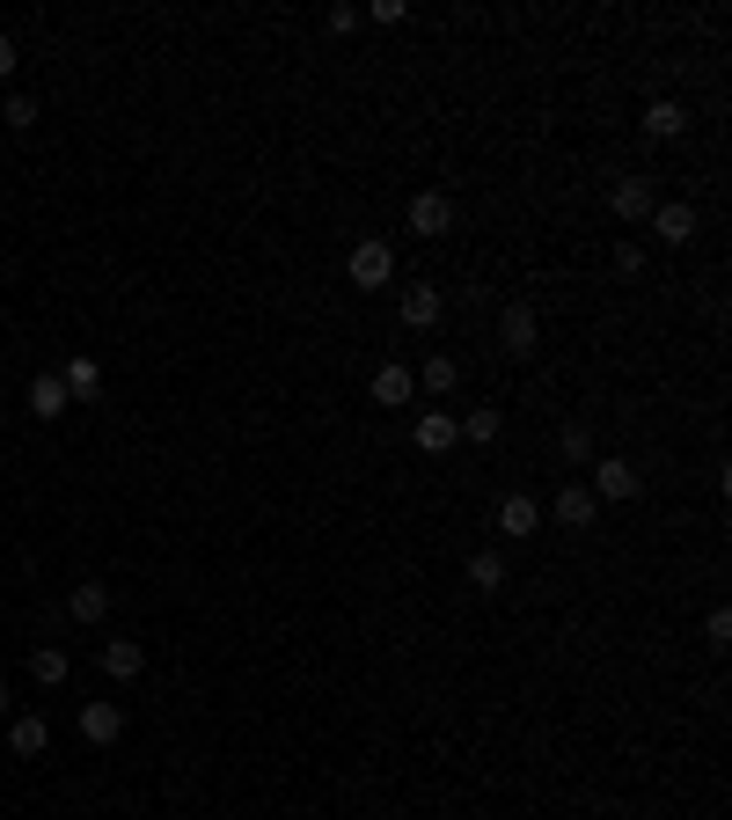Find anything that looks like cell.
Segmentation results:
<instances>
[{
  "instance_id": "cell-1",
  "label": "cell",
  "mask_w": 732,
  "mask_h": 820,
  "mask_svg": "<svg viewBox=\"0 0 732 820\" xmlns=\"http://www.w3.org/2000/svg\"><path fill=\"white\" fill-rule=\"evenodd\" d=\"M586 469H593V483H586V491H593L601 506H623V499H637V491H645V477H637L630 461H615V455H609V461L593 455Z\"/></svg>"
},
{
  "instance_id": "cell-2",
  "label": "cell",
  "mask_w": 732,
  "mask_h": 820,
  "mask_svg": "<svg viewBox=\"0 0 732 820\" xmlns=\"http://www.w3.org/2000/svg\"><path fill=\"white\" fill-rule=\"evenodd\" d=\"M344 279H352V286H389L395 279V249L389 242H359V249H352V257H344Z\"/></svg>"
},
{
  "instance_id": "cell-3",
  "label": "cell",
  "mask_w": 732,
  "mask_h": 820,
  "mask_svg": "<svg viewBox=\"0 0 732 820\" xmlns=\"http://www.w3.org/2000/svg\"><path fill=\"white\" fill-rule=\"evenodd\" d=\"M498 338H506V352H512V360H528V352L542 344L535 308H528V301H506V308H498Z\"/></svg>"
},
{
  "instance_id": "cell-4",
  "label": "cell",
  "mask_w": 732,
  "mask_h": 820,
  "mask_svg": "<svg viewBox=\"0 0 732 820\" xmlns=\"http://www.w3.org/2000/svg\"><path fill=\"white\" fill-rule=\"evenodd\" d=\"M696 227H704V220H696V206H682V198H674V206H652V235L666 242V249H688Z\"/></svg>"
},
{
  "instance_id": "cell-5",
  "label": "cell",
  "mask_w": 732,
  "mask_h": 820,
  "mask_svg": "<svg viewBox=\"0 0 732 820\" xmlns=\"http://www.w3.org/2000/svg\"><path fill=\"white\" fill-rule=\"evenodd\" d=\"M535 528H542V506L528 499V491H506V499H498V535H512V542H528Z\"/></svg>"
},
{
  "instance_id": "cell-6",
  "label": "cell",
  "mask_w": 732,
  "mask_h": 820,
  "mask_svg": "<svg viewBox=\"0 0 732 820\" xmlns=\"http://www.w3.org/2000/svg\"><path fill=\"white\" fill-rule=\"evenodd\" d=\"M454 227V198L447 191H417L411 198V235H447Z\"/></svg>"
},
{
  "instance_id": "cell-7",
  "label": "cell",
  "mask_w": 732,
  "mask_h": 820,
  "mask_svg": "<svg viewBox=\"0 0 732 820\" xmlns=\"http://www.w3.org/2000/svg\"><path fill=\"white\" fill-rule=\"evenodd\" d=\"M81 740L118 748V740H125V711H118V703H81Z\"/></svg>"
},
{
  "instance_id": "cell-8",
  "label": "cell",
  "mask_w": 732,
  "mask_h": 820,
  "mask_svg": "<svg viewBox=\"0 0 732 820\" xmlns=\"http://www.w3.org/2000/svg\"><path fill=\"white\" fill-rule=\"evenodd\" d=\"M609 206H615L623 220H652V206H659V198H652V176H615Z\"/></svg>"
},
{
  "instance_id": "cell-9",
  "label": "cell",
  "mask_w": 732,
  "mask_h": 820,
  "mask_svg": "<svg viewBox=\"0 0 732 820\" xmlns=\"http://www.w3.org/2000/svg\"><path fill=\"white\" fill-rule=\"evenodd\" d=\"M395 315H403V330H433L439 315H447V301H439V286H411L395 301Z\"/></svg>"
},
{
  "instance_id": "cell-10",
  "label": "cell",
  "mask_w": 732,
  "mask_h": 820,
  "mask_svg": "<svg viewBox=\"0 0 732 820\" xmlns=\"http://www.w3.org/2000/svg\"><path fill=\"white\" fill-rule=\"evenodd\" d=\"M645 132H652V140H682L688 132V103H674V96L645 103Z\"/></svg>"
},
{
  "instance_id": "cell-11",
  "label": "cell",
  "mask_w": 732,
  "mask_h": 820,
  "mask_svg": "<svg viewBox=\"0 0 732 820\" xmlns=\"http://www.w3.org/2000/svg\"><path fill=\"white\" fill-rule=\"evenodd\" d=\"M411 396H417V374H411V366H381V374H374V403H381V410H403Z\"/></svg>"
},
{
  "instance_id": "cell-12",
  "label": "cell",
  "mask_w": 732,
  "mask_h": 820,
  "mask_svg": "<svg viewBox=\"0 0 732 820\" xmlns=\"http://www.w3.org/2000/svg\"><path fill=\"white\" fill-rule=\"evenodd\" d=\"M593 513H601V499H593L586 483H564L557 491V520L564 528H593Z\"/></svg>"
},
{
  "instance_id": "cell-13",
  "label": "cell",
  "mask_w": 732,
  "mask_h": 820,
  "mask_svg": "<svg viewBox=\"0 0 732 820\" xmlns=\"http://www.w3.org/2000/svg\"><path fill=\"white\" fill-rule=\"evenodd\" d=\"M67 616H73V623H103V616H110V586L81 579V586L67 594Z\"/></svg>"
},
{
  "instance_id": "cell-14",
  "label": "cell",
  "mask_w": 732,
  "mask_h": 820,
  "mask_svg": "<svg viewBox=\"0 0 732 820\" xmlns=\"http://www.w3.org/2000/svg\"><path fill=\"white\" fill-rule=\"evenodd\" d=\"M140 667H146V652L132 645V637H110V645H103V675L110 681H140Z\"/></svg>"
},
{
  "instance_id": "cell-15",
  "label": "cell",
  "mask_w": 732,
  "mask_h": 820,
  "mask_svg": "<svg viewBox=\"0 0 732 820\" xmlns=\"http://www.w3.org/2000/svg\"><path fill=\"white\" fill-rule=\"evenodd\" d=\"M8 748L23 754V762H29V754H45V748H51V725L37 718V711H23V718L8 725Z\"/></svg>"
},
{
  "instance_id": "cell-16",
  "label": "cell",
  "mask_w": 732,
  "mask_h": 820,
  "mask_svg": "<svg viewBox=\"0 0 732 820\" xmlns=\"http://www.w3.org/2000/svg\"><path fill=\"white\" fill-rule=\"evenodd\" d=\"M454 418H447V410H425V418H417V447H425V455H447V447H454Z\"/></svg>"
},
{
  "instance_id": "cell-17",
  "label": "cell",
  "mask_w": 732,
  "mask_h": 820,
  "mask_svg": "<svg viewBox=\"0 0 732 820\" xmlns=\"http://www.w3.org/2000/svg\"><path fill=\"white\" fill-rule=\"evenodd\" d=\"M469 586H476V594H498V586H506V557L476 550V557H469Z\"/></svg>"
},
{
  "instance_id": "cell-18",
  "label": "cell",
  "mask_w": 732,
  "mask_h": 820,
  "mask_svg": "<svg viewBox=\"0 0 732 820\" xmlns=\"http://www.w3.org/2000/svg\"><path fill=\"white\" fill-rule=\"evenodd\" d=\"M29 675H37V689H59L73 667H67V652H59V645H37V652H29Z\"/></svg>"
},
{
  "instance_id": "cell-19",
  "label": "cell",
  "mask_w": 732,
  "mask_h": 820,
  "mask_svg": "<svg viewBox=\"0 0 732 820\" xmlns=\"http://www.w3.org/2000/svg\"><path fill=\"white\" fill-rule=\"evenodd\" d=\"M29 410H37V418H59V410H67V382H59V374H37V382H29Z\"/></svg>"
},
{
  "instance_id": "cell-20",
  "label": "cell",
  "mask_w": 732,
  "mask_h": 820,
  "mask_svg": "<svg viewBox=\"0 0 732 820\" xmlns=\"http://www.w3.org/2000/svg\"><path fill=\"white\" fill-rule=\"evenodd\" d=\"M557 455L571 461V469H586V461H593V425H579V418H571V425L557 433Z\"/></svg>"
},
{
  "instance_id": "cell-21",
  "label": "cell",
  "mask_w": 732,
  "mask_h": 820,
  "mask_svg": "<svg viewBox=\"0 0 732 820\" xmlns=\"http://www.w3.org/2000/svg\"><path fill=\"white\" fill-rule=\"evenodd\" d=\"M454 433H462V440H476V447H491V440L506 433V418H498V410H469V418L454 425Z\"/></svg>"
},
{
  "instance_id": "cell-22",
  "label": "cell",
  "mask_w": 732,
  "mask_h": 820,
  "mask_svg": "<svg viewBox=\"0 0 732 820\" xmlns=\"http://www.w3.org/2000/svg\"><path fill=\"white\" fill-rule=\"evenodd\" d=\"M454 382H462V366L454 360H425L417 366V388H433V396H454Z\"/></svg>"
},
{
  "instance_id": "cell-23",
  "label": "cell",
  "mask_w": 732,
  "mask_h": 820,
  "mask_svg": "<svg viewBox=\"0 0 732 820\" xmlns=\"http://www.w3.org/2000/svg\"><path fill=\"white\" fill-rule=\"evenodd\" d=\"M59 382H67V396H96V388H103V366H96V360H73Z\"/></svg>"
},
{
  "instance_id": "cell-24",
  "label": "cell",
  "mask_w": 732,
  "mask_h": 820,
  "mask_svg": "<svg viewBox=\"0 0 732 820\" xmlns=\"http://www.w3.org/2000/svg\"><path fill=\"white\" fill-rule=\"evenodd\" d=\"M0 118L15 125V132H29V125H37V96H8V110H0Z\"/></svg>"
},
{
  "instance_id": "cell-25",
  "label": "cell",
  "mask_w": 732,
  "mask_h": 820,
  "mask_svg": "<svg viewBox=\"0 0 732 820\" xmlns=\"http://www.w3.org/2000/svg\"><path fill=\"white\" fill-rule=\"evenodd\" d=\"M615 271H623V279H637V271H645V249H637V242H623V249H615Z\"/></svg>"
},
{
  "instance_id": "cell-26",
  "label": "cell",
  "mask_w": 732,
  "mask_h": 820,
  "mask_svg": "<svg viewBox=\"0 0 732 820\" xmlns=\"http://www.w3.org/2000/svg\"><path fill=\"white\" fill-rule=\"evenodd\" d=\"M704 637H710V645H725V637H732V616H725V608H710V623H704Z\"/></svg>"
},
{
  "instance_id": "cell-27",
  "label": "cell",
  "mask_w": 732,
  "mask_h": 820,
  "mask_svg": "<svg viewBox=\"0 0 732 820\" xmlns=\"http://www.w3.org/2000/svg\"><path fill=\"white\" fill-rule=\"evenodd\" d=\"M0 73H15V37L0 30Z\"/></svg>"
},
{
  "instance_id": "cell-28",
  "label": "cell",
  "mask_w": 732,
  "mask_h": 820,
  "mask_svg": "<svg viewBox=\"0 0 732 820\" xmlns=\"http://www.w3.org/2000/svg\"><path fill=\"white\" fill-rule=\"evenodd\" d=\"M8 711H15V696H8V681H0V718H8Z\"/></svg>"
}]
</instances>
